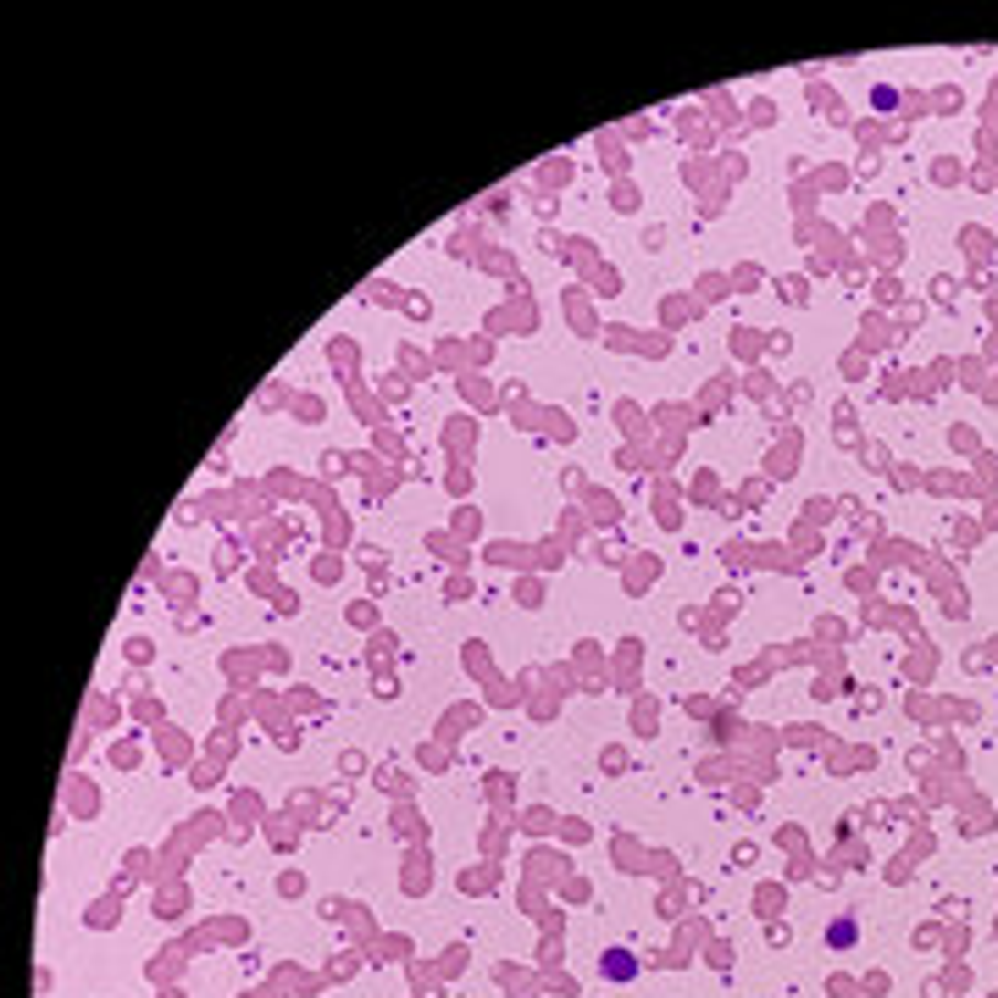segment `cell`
<instances>
[{
	"mask_svg": "<svg viewBox=\"0 0 998 998\" xmlns=\"http://www.w3.org/2000/svg\"><path fill=\"white\" fill-rule=\"evenodd\" d=\"M604 971H610V976H633V960H627V954H616V960H610Z\"/></svg>",
	"mask_w": 998,
	"mask_h": 998,
	"instance_id": "1",
	"label": "cell"
}]
</instances>
